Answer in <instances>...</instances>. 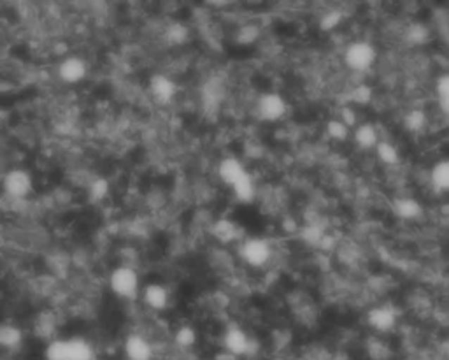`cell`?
Instances as JSON below:
<instances>
[{
  "label": "cell",
  "instance_id": "obj_11",
  "mask_svg": "<svg viewBox=\"0 0 449 360\" xmlns=\"http://www.w3.org/2000/svg\"><path fill=\"white\" fill-rule=\"evenodd\" d=\"M248 173V167H246L244 162H242L241 159H237V156H227V159H223L222 162L218 163L220 180H222V183L230 188Z\"/></svg>",
  "mask_w": 449,
  "mask_h": 360
},
{
  "label": "cell",
  "instance_id": "obj_20",
  "mask_svg": "<svg viewBox=\"0 0 449 360\" xmlns=\"http://www.w3.org/2000/svg\"><path fill=\"white\" fill-rule=\"evenodd\" d=\"M325 130H327V135H329L332 141H337V142L346 141V139H349V135H351V132H349V125L346 123V121H342L341 118L329 120Z\"/></svg>",
  "mask_w": 449,
  "mask_h": 360
},
{
  "label": "cell",
  "instance_id": "obj_12",
  "mask_svg": "<svg viewBox=\"0 0 449 360\" xmlns=\"http://www.w3.org/2000/svg\"><path fill=\"white\" fill-rule=\"evenodd\" d=\"M149 90H151L153 99L162 104H169L177 94V87L174 83L172 77H169L167 74H155V76L149 80Z\"/></svg>",
  "mask_w": 449,
  "mask_h": 360
},
{
  "label": "cell",
  "instance_id": "obj_2",
  "mask_svg": "<svg viewBox=\"0 0 449 360\" xmlns=\"http://www.w3.org/2000/svg\"><path fill=\"white\" fill-rule=\"evenodd\" d=\"M239 259L253 269H262L274 259V248L269 240L260 236L244 237L239 242Z\"/></svg>",
  "mask_w": 449,
  "mask_h": 360
},
{
  "label": "cell",
  "instance_id": "obj_17",
  "mask_svg": "<svg viewBox=\"0 0 449 360\" xmlns=\"http://www.w3.org/2000/svg\"><path fill=\"white\" fill-rule=\"evenodd\" d=\"M213 232H215V236L218 237L222 242H234V241H239L241 242L244 237L239 236V230H237V225H235L234 222H230V220H220L218 223H215V227H213Z\"/></svg>",
  "mask_w": 449,
  "mask_h": 360
},
{
  "label": "cell",
  "instance_id": "obj_7",
  "mask_svg": "<svg viewBox=\"0 0 449 360\" xmlns=\"http://www.w3.org/2000/svg\"><path fill=\"white\" fill-rule=\"evenodd\" d=\"M88 76V63L83 56H65L58 63V77L67 85H77Z\"/></svg>",
  "mask_w": 449,
  "mask_h": 360
},
{
  "label": "cell",
  "instance_id": "obj_5",
  "mask_svg": "<svg viewBox=\"0 0 449 360\" xmlns=\"http://www.w3.org/2000/svg\"><path fill=\"white\" fill-rule=\"evenodd\" d=\"M256 116L267 123H276L288 115V101L279 94V92H265L260 95L255 102Z\"/></svg>",
  "mask_w": 449,
  "mask_h": 360
},
{
  "label": "cell",
  "instance_id": "obj_16",
  "mask_svg": "<svg viewBox=\"0 0 449 360\" xmlns=\"http://www.w3.org/2000/svg\"><path fill=\"white\" fill-rule=\"evenodd\" d=\"M23 340H25L23 330H21L18 325H14V323L7 322L0 327V345L4 347V350L16 352L18 348L23 345Z\"/></svg>",
  "mask_w": 449,
  "mask_h": 360
},
{
  "label": "cell",
  "instance_id": "obj_19",
  "mask_svg": "<svg viewBox=\"0 0 449 360\" xmlns=\"http://www.w3.org/2000/svg\"><path fill=\"white\" fill-rule=\"evenodd\" d=\"M46 360H69V341L62 337H55L46 345Z\"/></svg>",
  "mask_w": 449,
  "mask_h": 360
},
{
  "label": "cell",
  "instance_id": "obj_13",
  "mask_svg": "<svg viewBox=\"0 0 449 360\" xmlns=\"http://www.w3.org/2000/svg\"><path fill=\"white\" fill-rule=\"evenodd\" d=\"M353 141L358 144V148L362 149H376L381 142L379 130H377L376 125L369 123H360L358 127H355L353 130Z\"/></svg>",
  "mask_w": 449,
  "mask_h": 360
},
{
  "label": "cell",
  "instance_id": "obj_4",
  "mask_svg": "<svg viewBox=\"0 0 449 360\" xmlns=\"http://www.w3.org/2000/svg\"><path fill=\"white\" fill-rule=\"evenodd\" d=\"M222 345L224 348V352L234 357H248V355L255 354V347L256 343L241 325L237 323H230L227 325V329L223 330V336H222Z\"/></svg>",
  "mask_w": 449,
  "mask_h": 360
},
{
  "label": "cell",
  "instance_id": "obj_3",
  "mask_svg": "<svg viewBox=\"0 0 449 360\" xmlns=\"http://www.w3.org/2000/svg\"><path fill=\"white\" fill-rule=\"evenodd\" d=\"M377 49L369 41H353L344 49V63L353 73L363 74L376 66Z\"/></svg>",
  "mask_w": 449,
  "mask_h": 360
},
{
  "label": "cell",
  "instance_id": "obj_24",
  "mask_svg": "<svg viewBox=\"0 0 449 360\" xmlns=\"http://www.w3.org/2000/svg\"><path fill=\"white\" fill-rule=\"evenodd\" d=\"M342 21V14L339 13V11H329L327 14H323L322 21H320V27H322V30H334V28L339 27V23Z\"/></svg>",
  "mask_w": 449,
  "mask_h": 360
},
{
  "label": "cell",
  "instance_id": "obj_23",
  "mask_svg": "<svg viewBox=\"0 0 449 360\" xmlns=\"http://www.w3.org/2000/svg\"><path fill=\"white\" fill-rule=\"evenodd\" d=\"M87 190H88V195H90L91 201L101 202V201H104L106 197H108L109 190H111V188H109L108 180H104V178H97V180H94L90 185H88Z\"/></svg>",
  "mask_w": 449,
  "mask_h": 360
},
{
  "label": "cell",
  "instance_id": "obj_10",
  "mask_svg": "<svg viewBox=\"0 0 449 360\" xmlns=\"http://www.w3.org/2000/svg\"><path fill=\"white\" fill-rule=\"evenodd\" d=\"M367 323L379 334L391 333L397 325V313L390 306H376L367 313Z\"/></svg>",
  "mask_w": 449,
  "mask_h": 360
},
{
  "label": "cell",
  "instance_id": "obj_8",
  "mask_svg": "<svg viewBox=\"0 0 449 360\" xmlns=\"http://www.w3.org/2000/svg\"><path fill=\"white\" fill-rule=\"evenodd\" d=\"M123 354L127 360H153L155 359V347L146 336L132 333L125 340Z\"/></svg>",
  "mask_w": 449,
  "mask_h": 360
},
{
  "label": "cell",
  "instance_id": "obj_15",
  "mask_svg": "<svg viewBox=\"0 0 449 360\" xmlns=\"http://www.w3.org/2000/svg\"><path fill=\"white\" fill-rule=\"evenodd\" d=\"M230 192L234 194L235 201H239L241 204H249V202L255 201L256 181L255 178H253V174L248 173L244 178H241V180L230 188Z\"/></svg>",
  "mask_w": 449,
  "mask_h": 360
},
{
  "label": "cell",
  "instance_id": "obj_22",
  "mask_svg": "<svg viewBox=\"0 0 449 360\" xmlns=\"http://www.w3.org/2000/svg\"><path fill=\"white\" fill-rule=\"evenodd\" d=\"M376 153H377V159H379L383 163H386V166H397L398 160H400V156H398V149L388 141H381L379 146L376 148Z\"/></svg>",
  "mask_w": 449,
  "mask_h": 360
},
{
  "label": "cell",
  "instance_id": "obj_6",
  "mask_svg": "<svg viewBox=\"0 0 449 360\" xmlns=\"http://www.w3.org/2000/svg\"><path fill=\"white\" fill-rule=\"evenodd\" d=\"M4 192L13 201H23L34 192V176L23 167H14L4 176Z\"/></svg>",
  "mask_w": 449,
  "mask_h": 360
},
{
  "label": "cell",
  "instance_id": "obj_1",
  "mask_svg": "<svg viewBox=\"0 0 449 360\" xmlns=\"http://www.w3.org/2000/svg\"><path fill=\"white\" fill-rule=\"evenodd\" d=\"M109 288L116 297L123 301H135L142 294L141 276L130 263H121L114 267L109 274Z\"/></svg>",
  "mask_w": 449,
  "mask_h": 360
},
{
  "label": "cell",
  "instance_id": "obj_9",
  "mask_svg": "<svg viewBox=\"0 0 449 360\" xmlns=\"http://www.w3.org/2000/svg\"><path fill=\"white\" fill-rule=\"evenodd\" d=\"M141 297L153 311H165L170 304V290L163 283H148L142 287Z\"/></svg>",
  "mask_w": 449,
  "mask_h": 360
},
{
  "label": "cell",
  "instance_id": "obj_21",
  "mask_svg": "<svg viewBox=\"0 0 449 360\" xmlns=\"http://www.w3.org/2000/svg\"><path fill=\"white\" fill-rule=\"evenodd\" d=\"M198 336H197V330L194 329L191 325H183L179 329H176V334H174V341L179 348L186 350V348H191L195 343H197Z\"/></svg>",
  "mask_w": 449,
  "mask_h": 360
},
{
  "label": "cell",
  "instance_id": "obj_14",
  "mask_svg": "<svg viewBox=\"0 0 449 360\" xmlns=\"http://www.w3.org/2000/svg\"><path fill=\"white\" fill-rule=\"evenodd\" d=\"M69 360H95V347L83 336L69 337Z\"/></svg>",
  "mask_w": 449,
  "mask_h": 360
},
{
  "label": "cell",
  "instance_id": "obj_18",
  "mask_svg": "<svg viewBox=\"0 0 449 360\" xmlns=\"http://www.w3.org/2000/svg\"><path fill=\"white\" fill-rule=\"evenodd\" d=\"M430 183L437 190H449V160H443L430 170Z\"/></svg>",
  "mask_w": 449,
  "mask_h": 360
}]
</instances>
